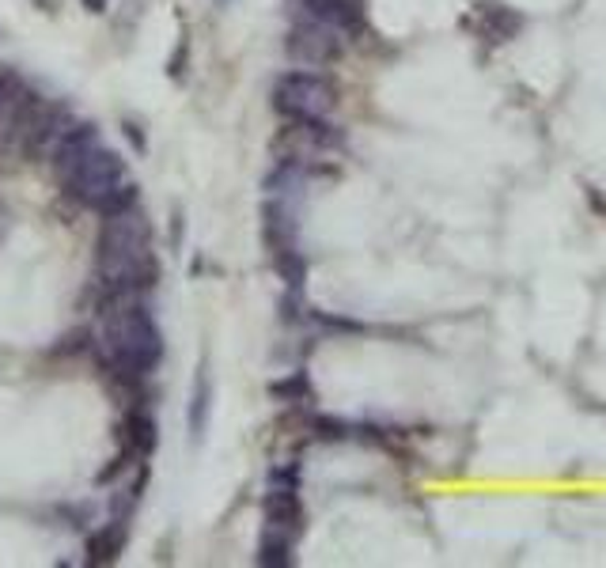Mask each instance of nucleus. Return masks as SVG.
Wrapping results in <instances>:
<instances>
[{"label": "nucleus", "mask_w": 606, "mask_h": 568, "mask_svg": "<svg viewBox=\"0 0 606 568\" xmlns=\"http://www.w3.org/2000/svg\"><path fill=\"white\" fill-rule=\"evenodd\" d=\"M95 352L103 364L118 372L121 379H144L160 364L163 342L152 311L133 296H110L99 303V333H95Z\"/></svg>", "instance_id": "1"}, {"label": "nucleus", "mask_w": 606, "mask_h": 568, "mask_svg": "<svg viewBox=\"0 0 606 568\" xmlns=\"http://www.w3.org/2000/svg\"><path fill=\"white\" fill-rule=\"evenodd\" d=\"M152 227L133 209L114 213L103 220L95 243V273H99V300L110 296H133L156 284V262L148 254Z\"/></svg>", "instance_id": "2"}, {"label": "nucleus", "mask_w": 606, "mask_h": 568, "mask_svg": "<svg viewBox=\"0 0 606 568\" xmlns=\"http://www.w3.org/2000/svg\"><path fill=\"white\" fill-rule=\"evenodd\" d=\"M273 107L285 118H330L338 88L319 72H285L273 84Z\"/></svg>", "instance_id": "3"}, {"label": "nucleus", "mask_w": 606, "mask_h": 568, "mask_svg": "<svg viewBox=\"0 0 606 568\" xmlns=\"http://www.w3.org/2000/svg\"><path fill=\"white\" fill-rule=\"evenodd\" d=\"M65 183V190L80 201V205H88V209H99L118 186H125L130 183V174H125V160L118 156V152H110V148H103L99 144L95 152H88L84 156V163L76 167L68 178H61Z\"/></svg>", "instance_id": "4"}, {"label": "nucleus", "mask_w": 606, "mask_h": 568, "mask_svg": "<svg viewBox=\"0 0 606 568\" xmlns=\"http://www.w3.org/2000/svg\"><path fill=\"white\" fill-rule=\"evenodd\" d=\"M345 49V35L326 27L319 19H299L296 27L288 31V42H285V54L292 65H303V68H322V65H334Z\"/></svg>", "instance_id": "5"}, {"label": "nucleus", "mask_w": 606, "mask_h": 568, "mask_svg": "<svg viewBox=\"0 0 606 568\" xmlns=\"http://www.w3.org/2000/svg\"><path fill=\"white\" fill-rule=\"evenodd\" d=\"M262 236H266V247L277 254V250H292L296 239H299V220H296V209H292V197H273L266 201L262 209Z\"/></svg>", "instance_id": "6"}, {"label": "nucleus", "mask_w": 606, "mask_h": 568, "mask_svg": "<svg viewBox=\"0 0 606 568\" xmlns=\"http://www.w3.org/2000/svg\"><path fill=\"white\" fill-rule=\"evenodd\" d=\"M95 148H99V129H95L91 121L68 125V133H65V137L57 141V148H54V167H57V174L68 178L76 167L84 163L88 152H95Z\"/></svg>", "instance_id": "7"}, {"label": "nucleus", "mask_w": 606, "mask_h": 568, "mask_svg": "<svg viewBox=\"0 0 606 568\" xmlns=\"http://www.w3.org/2000/svg\"><path fill=\"white\" fill-rule=\"evenodd\" d=\"M303 19H319L341 35L360 31V8L357 0H303Z\"/></svg>", "instance_id": "8"}, {"label": "nucleus", "mask_w": 606, "mask_h": 568, "mask_svg": "<svg viewBox=\"0 0 606 568\" xmlns=\"http://www.w3.org/2000/svg\"><path fill=\"white\" fill-rule=\"evenodd\" d=\"M292 550H296V531L277 527V523L262 527V542H258V564L262 568H288L296 561Z\"/></svg>", "instance_id": "9"}, {"label": "nucleus", "mask_w": 606, "mask_h": 568, "mask_svg": "<svg viewBox=\"0 0 606 568\" xmlns=\"http://www.w3.org/2000/svg\"><path fill=\"white\" fill-rule=\"evenodd\" d=\"M209 409H213V379H209V364L201 360L197 379H193V394H190V436L193 444L205 440V428H209Z\"/></svg>", "instance_id": "10"}, {"label": "nucleus", "mask_w": 606, "mask_h": 568, "mask_svg": "<svg viewBox=\"0 0 606 568\" xmlns=\"http://www.w3.org/2000/svg\"><path fill=\"white\" fill-rule=\"evenodd\" d=\"M262 511H266V523H277V527H288L299 534V523H303V508H299V497L296 489H269L266 500H262Z\"/></svg>", "instance_id": "11"}, {"label": "nucleus", "mask_w": 606, "mask_h": 568, "mask_svg": "<svg viewBox=\"0 0 606 568\" xmlns=\"http://www.w3.org/2000/svg\"><path fill=\"white\" fill-rule=\"evenodd\" d=\"M121 550H125V523L114 515L107 527H99L91 534V542H88V564H110V561H118Z\"/></svg>", "instance_id": "12"}, {"label": "nucleus", "mask_w": 606, "mask_h": 568, "mask_svg": "<svg viewBox=\"0 0 606 568\" xmlns=\"http://www.w3.org/2000/svg\"><path fill=\"white\" fill-rule=\"evenodd\" d=\"M156 444H160L156 421H152L144 409H133L130 417H125V447H130V455L148 458L152 451H156Z\"/></svg>", "instance_id": "13"}, {"label": "nucleus", "mask_w": 606, "mask_h": 568, "mask_svg": "<svg viewBox=\"0 0 606 568\" xmlns=\"http://www.w3.org/2000/svg\"><path fill=\"white\" fill-rule=\"evenodd\" d=\"M477 16H482V31L493 42H508L523 27V16H516L508 8H496V5H482V8H477Z\"/></svg>", "instance_id": "14"}, {"label": "nucleus", "mask_w": 606, "mask_h": 568, "mask_svg": "<svg viewBox=\"0 0 606 568\" xmlns=\"http://www.w3.org/2000/svg\"><path fill=\"white\" fill-rule=\"evenodd\" d=\"M273 266H277V273H281V280L288 284V292H299V289H303V277H308V262H303L299 247H292V250H277V254H273Z\"/></svg>", "instance_id": "15"}, {"label": "nucleus", "mask_w": 606, "mask_h": 568, "mask_svg": "<svg viewBox=\"0 0 606 568\" xmlns=\"http://www.w3.org/2000/svg\"><path fill=\"white\" fill-rule=\"evenodd\" d=\"M269 394L277 402H308L311 398V379L303 375V372H292L285 379H273L269 383Z\"/></svg>", "instance_id": "16"}, {"label": "nucleus", "mask_w": 606, "mask_h": 568, "mask_svg": "<svg viewBox=\"0 0 606 568\" xmlns=\"http://www.w3.org/2000/svg\"><path fill=\"white\" fill-rule=\"evenodd\" d=\"M137 205V186L133 183H125V186H118L103 205H99L95 213H103V216H114V213H125V209H133Z\"/></svg>", "instance_id": "17"}, {"label": "nucleus", "mask_w": 606, "mask_h": 568, "mask_svg": "<svg viewBox=\"0 0 606 568\" xmlns=\"http://www.w3.org/2000/svg\"><path fill=\"white\" fill-rule=\"evenodd\" d=\"M23 88H27V84H23L12 68H0V118H5V110L12 107L16 95H19Z\"/></svg>", "instance_id": "18"}, {"label": "nucleus", "mask_w": 606, "mask_h": 568, "mask_svg": "<svg viewBox=\"0 0 606 568\" xmlns=\"http://www.w3.org/2000/svg\"><path fill=\"white\" fill-rule=\"evenodd\" d=\"M269 489H296L299 493V470L296 467H273L269 470Z\"/></svg>", "instance_id": "19"}, {"label": "nucleus", "mask_w": 606, "mask_h": 568, "mask_svg": "<svg viewBox=\"0 0 606 568\" xmlns=\"http://www.w3.org/2000/svg\"><path fill=\"white\" fill-rule=\"evenodd\" d=\"M183 61H186V42H179V49H174V58H171V76H183Z\"/></svg>", "instance_id": "20"}, {"label": "nucleus", "mask_w": 606, "mask_h": 568, "mask_svg": "<svg viewBox=\"0 0 606 568\" xmlns=\"http://www.w3.org/2000/svg\"><path fill=\"white\" fill-rule=\"evenodd\" d=\"M121 129H125V137H130V141H133V148H137V152H144V137H141V129H137L133 121H125Z\"/></svg>", "instance_id": "21"}, {"label": "nucleus", "mask_w": 606, "mask_h": 568, "mask_svg": "<svg viewBox=\"0 0 606 568\" xmlns=\"http://www.w3.org/2000/svg\"><path fill=\"white\" fill-rule=\"evenodd\" d=\"M84 8H88V12H103L107 0H84Z\"/></svg>", "instance_id": "22"}, {"label": "nucleus", "mask_w": 606, "mask_h": 568, "mask_svg": "<svg viewBox=\"0 0 606 568\" xmlns=\"http://www.w3.org/2000/svg\"><path fill=\"white\" fill-rule=\"evenodd\" d=\"M216 5H220V8H227V5H232V0H216Z\"/></svg>", "instance_id": "23"}]
</instances>
